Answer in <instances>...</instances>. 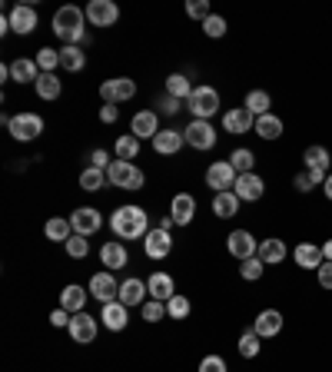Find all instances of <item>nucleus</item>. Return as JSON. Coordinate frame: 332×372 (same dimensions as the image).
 <instances>
[{"label": "nucleus", "mask_w": 332, "mask_h": 372, "mask_svg": "<svg viewBox=\"0 0 332 372\" xmlns=\"http://www.w3.org/2000/svg\"><path fill=\"white\" fill-rule=\"evenodd\" d=\"M106 170H96V166H90V170H84L80 173V186H84L86 193H96L100 186H106Z\"/></svg>", "instance_id": "obj_38"}, {"label": "nucleus", "mask_w": 332, "mask_h": 372, "mask_svg": "<svg viewBox=\"0 0 332 372\" xmlns=\"http://www.w3.org/2000/svg\"><path fill=\"white\" fill-rule=\"evenodd\" d=\"M163 316H170V313H166V303H160V299L143 303V319H146V323H160Z\"/></svg>", "instance_id": "obj_46"}, {"label": "nucleus", "mask_w": 332, "mask_h": 372, "mask_svg": "<svg viewBox=\"0 0 332 372\" xmlns=\"http://www.w3.org/2000/svg\"><path fill=\"white\" fill-rule=\"evenodd\" d=\"M253 116H266L269 114V106H273V100H269V94L266 90H249L246 94V104H243Z\"/></svg>", "instance_id": "obj_35"}, {"label": "nucleus", "mask_w": 332, "mask_h": 372, "mask_svg": "<svg viewBox=\"0 0 332 372\" xmlns=\"http://www.w3.org/2000/svg\"><path fill=\"white\" fill-rule=\"evenodd\" d=\"M64 246H66V253H70V259H84L86 253H90V243H86V236H76V233L66 239Z\"/></svg>", "instance_id": "obj_45"}, {"label": "nucleus", "mask_w": 332, "mask_h": 372, "mask_svg": "<svg viewBox=\"0 0 332 372\" xmlns=\"http://www.w3.org/2000/svg\"><path fill=\"white\" fill-rule=\"evenodd\" d=\"M84 303H86V289L80 286H66L64 293H60V309H66V313H84Z\"/></svg>", "instance_id": "obj_31"}, {"label": "nucleus", "mask_w": 332, "mask_h": 372, "mask_svg": "<svg viewBox=\"0 0 332 372\" xmlns=\"http://www.w3.org/2000/svg\"><path fill=\"white\" fill-rule=\"evenodd\" d=\"M143 249H146V256L150 259H166L173 253V239H170V233L166 229H150L146 236H143Z\"/></svg>", "instance_id": "obj_12"}, {"label": "nucleus", "mask_w": 332, "mask_h": 372, "mask_svg": "<svg viewBox=\"0 0 332 372\" xmlns=\"http://www.w3.org/2000/svg\"><path fill=\"white\" fill-rule=\"evenodd\" d=\"M90 296L100 299V303H116L120 299V283H116L110 273H96L94 279H90Z\"/></svg>", "instance_id": "obj_13"}, {"label": "nucleus", "mask_w": 332, "mask_h": 372, "mask_svg": "<svg viewBox=\"0 0 332 372\" xmlns=\"http://www.w3.org/2000/svg\"><path fill=\"white\" fill-rule=\"evenodd\" d=\"M70 336H74V343H94L96 339V319L90 313H74L70 319Z\"/></svg>", "instance_id": "obj_18"}, {"label": "nucleus", "mask_w": 332, "mask_h": 372, "mask_svg": "<svg viewBox=\"0 0 332 372\" xmlns=\"http://www.w3.org/2000/svg\"><path fill=\"white\" fill-rule=\"evenodd\" d=\"M100 259H104L106 269H124L130 256H126V246H124V243L110 239V243H104V249H100Z\"/></svg>", "instance_id": "obj_27"}, {"label": "nucleus", "mask_w": 332, "mask_h": 372, "mask_svg": "<svg viewBox=\"0 0 332 372\" xmlns=\"http://www.w3.org/2000/svg\"><path fill=\"white\" fill-rule=\"evenodd\" d=\"M303 160H306V170H323V173H329V166H332L329 150H326V146H319V144L309 146Z\"/></svg>", "instance_id": "obj_32"}, {"label": "nucleus", "mask_w": 332, "mask_h": 372, "mask_svg": "<svg viewBox=\"0 0 332 372\" xmlns=\"http://www.w3.org/2000/svg\"><path fill=\"white\" fill-rule=\"evenodd\" d=\"M163 114H176V110H180V100H173V96H166V100H163Z\"/></svg>", "instance_id": "obj_55"}, {"label": "nucleus", "mask_w": 332, "mask_h": 372, "mask_svg": "<svg viewBox=\"0 0 332 372\" xmlns=\"http://www.w3.org/2000/svg\"><path fill=\"white\" fill-rule=\"evenodd\" d=\"M183 144H186V140H183L180 130H160V134L153 136V150L163 153V156H173V153H180Z\"/></svg>", "instance_id": "obj_24"}, {"label": "nucleus", "mask_w": 332, "mask_h": 372, "mask_svg": "<svg viewBox=\"0 0 332 372\" xmlns=\"http://www.w3.org/2000/svg\"><path fill=\"white\" fill-rule=\"evenodd\" d=\"M239 196L233 190L229 193H216V196H213V213H216L219 220H229V216H236L239 213Z\"/></svg>", "instance_id": "obj_29"}, {"label": "nucleus", "mask_w": 332, "mask_h": 372, "mask_svg": "<svg viewBox=\"0 0 332 372\" xmlns=\"http://www.w3.org/2000/svg\"><path fill=\"white\" fill-rule=\"evenodd\" d=\"M116 104H106V106H100V120H104V124H116Z\"/></svg>", "instance_id": "obj_53"}, {"label": "nucleus", "mask_w": 332, "mask_h": 372, "mask_svg": "<svg viewBox=\"0 0 332 372\" xmlns=\"http://www.w3.org/2000/svg\"><path fill=\"white\" fill-rule=\"evenodd\" d=\"M7 20H10V30H17V34H34L37 30V10L30 4H17L7 14Z\"/></svg>", "instance_id": "obj_16"}, {"label": "nucleus", "mask_w": 332, "mask_h": 372, "mask_svg": "<svg viewBox=\"0 0 332 372\" xmlns=\"http://www.w3.org/2000/svg\"><path fill=\"white\" fill-rule=\"evenodd\" d=\"M146 289H150V296L160 299V303H170V299L176 296V289H173V276H166V273H153V276L146 279Z\"/></svg>", "instance_id": "obj_25"}, {"label": "nucleus", "mask_w": 332, "mask_h": 372, "mask_svg": "<svg viewBox=\"0 0 332 372\" xmlns=\"http://www.w3.org/2000/svg\"><path fill=\"white\" fill-rule=\"evenodd\" d=\"M323 256L332 263V239H326V243H323Z\"/></svg>", "instance_id": "obj_56"}, {"label": "nucleus", "mask_w": 332, "mask_h": 372, "mask_svg": "<svg viewBox=\"0 0 332 372\" xmlns=\"http://www.w3.org/2000/svg\"><path fill=\"white\" fill-rule=\"evenodd\" d=\"M226 249L236 259H253L259 253V239L249 233V229H233L226 236Z\"/></svg>", "instance_id": "obj_9"}, {"label": "nucleus", "mask_w": 332, "mask_h": 372, "mask_svg": "<svg viewBox=\"0 0 332 372\" xmlns=\"http://www.w3.org/2000/svg\"><path fill=\"white\" fill-rule=\"evenodd\" d=\"M166 313H170L173 319H186V316H190V299L176 293V296H173L170 303H166Z\"/></svg>", "instance_id": "obj_47"}, {"label": "nucleus", "mask_w": 332, "mask_h": 372, "mask_svg": "<svg viewBox=\"0 0 332 372\" xmlns=\"http://www.w3.org/2000/svg\"><path fill=\"white\" fill-rule=\"evenodd\" d=\"M263 266H266V263H263V259H259V256L243 259V266H239V276H243V279H249V283H256V279L263 276Z\"/></svg>", "instance_id": "obj_44"}, {"label": "nucleus", "mask_w": 332, "mask_h": 372, "mask_svg": "<svg viewBox=\"0 0 332 372\" xmlns=\"http://www.w3.org/2000/svg\"><path fill=\"white\" fill-rule=\"evenodd\" d=\"M203 34H206V37H213V40H219L223 34H226V20L219 17V14H209V17L203 20Z\"/></svg>", "instance_id": "obj_43"}, {"label": "nucleus", "mask_w": 332, "mask_h": 372, "mask_svg": "<svg viewBox=\"0 0 332 372\" xmlns=\"http://www.w3.org/2000/svg\"><path fill=\"white\" fill-rule=\"evenodd\" d=\"M253 124H256V116L249 114L246 106H233V110L223 114V126H226L229 134H249Z\"/></svg>", "instance_id": "obj_20"}, {"label": "nucleus", "mask_w": 332, "mask_h": 372, "mask_svg": "<svg viewBox=\"0 0 332 372\" xmlns=\"http://www.w3.org/2000/svg\"><path fill=\"white\" fill-rule=\"evenodd\" d=\"M323 190H326V196H329V200H332V173H329V176H326V183H323Z\"/></svg>", "instance_id": "obj_57"}, {"label": "nucleus", "mask_w": 332, "mask_h": 372, "mask_svg": "<svg viewBox=\"0 0 332 372\" xmlns=\"http://www.w3.org/2000/svg\"><path fill=\"white\" fill-rule=\"evenodd\" d=\"M84 17H86V10H80V7H60L57 14H54V34H57L60 40H64L66 47L70 44H80L84 40Z\"/></svg>", "instance_id": "obj_2"}, {"label": "nucleus", "mask_w": 332, "mask_h": 372, "mask_svg": "<svg viewBox=\"0 0 332 372\" xmlns=\"http://www.w3.org/2000/svg\"><path fill=\"white\" fill-rule=\"evenodd\" d=\"M100 319H104V326L110 329V333H120V329H126V306L116 299V303H106L104 306V313H100Z\"/></svg>", "instance_id": "obj_23"}, {"label": "nucleus", "mask_w": 332, "mask_h": 372, "mask_svg": "<svg viewBox=\"0 0 332 372\" xmlns=\"http://www.w3.org/2000/svg\"><path fill=\"white\" fill-rule=\"evenodd\" d=\"M293 259L299 269H319L326 263L323 246H313V243H299V246L293 249Z\"/></svg>", "instance_id": "obj_21"}, {"label": "nucleus", "mask_w": 332, "mask_h": 372, "mask_svg": "<svg viewBox=\"0 0 332 372\" xmlns=\"http://www.w3.org/2000/svg\"><path fill=\"white\" fill-rule=\"evenodd\" d=\"M10 136L14 140H20V144H27V140H37L40 134H44V120H40L37 114H17L10 116Z\"/></svg>", "instance_id": "obj_5"}, {"label": "nucleus", "mask_w": 332, "mask_h": 372, "mask_svg": "<svg viewBox=\"0 0 332 372\" xmlns=\"http://www.w3.org/2000/svg\"><path fill=\"white\" fill-rule=\"evenodd\" d=\"M100 96H104L106 104H126V100L136 96V84H133L130 76H114V80L100 84Z\"/></svg>", "instance_id": "obj_7"}, {"label": "nucleus", "mask_w": 332, "mask_h": 372, "mask_svg": "<svg viewBox=\"0 0 332 372\" xmlns=\"http://www.w3.org/2000/svg\"><path fill=\"white\" fill-rule=\"evenodd\" d=\"M186 106H190L193 120H209V116L219 110V94L213 90V86H193Z\"/></svg>", "instance_id": "obj_3"}, {"label": "nucleus", "mask_w": 332, "mask_h": 372, "mask_svg": "<svg viewBox=\"0 0 332 372\" xmlns=\"http://www.w3.org/2000/svg\"><path fill=\"white\" fill-rule=\"evenodd\" d=\"M233 193H236L243 203H256L259 196L266 193V183L259 173H243V176H236V186H233Z\"/></svg>", "instance_id": "obj_14"}, {"label": "nucleus", "mask_w": 332, "mask_h": 372, "mask_svg": "<svg viewBox=\"0 0 332 372\" xmlns=\"http://www.w3.org/2000/svg\"><path fill=\"white\" fill-rule=\"evenodd\" d=\"M136 153H140V140H136V136H120V140H116V160H136Z\"/></svg>", "instance_id": "obj_40"}, {"label": "nucleus", "mask_w": 332, "mask_h": 372, "mask_svg": "<svg viewBox=\"0 0 332 372\" xmlns=\"http://www.w3.org/2000/svg\"><path fill=\"white\" fill-rule=\"evenodd\" d=\"M146 293H150V289H146V283H143V279H126V283H120V303L126 306V309H130V306H143V299H146Z\"/></svg>", "instance_id": "obj_22"}, {"label": "nucleus", "mask_w": 332, "mask_h": 372, "mask_svg": "<svg viewBox=\"0 0 332 372\" xmlns=\"http://www.w3.org/2000/svg\"><path fill=\"white\" fill-rule=\"evenodd\" d=\"M190 94H193V84L183 74L166 76V96H173V100H190Z\"/></svg>", "instance_id": "obj_34"}, {"label": "nucleus", "mask_w": 332, "mask_h": 372, "mask_svg": "<svg viewBox=\"0 0 332 372\" xmlns=\"http://www.w3.org/2000/svg\"><path fill=\"white\" fill-rule=\"evenodd\" d=\"M34 86H37L40 100H57L60 90H64V86H60V80H57V74H40V80Z\"/></svg>", "instance_id": "obj_36"}, {"label": "nucleus", "mask_w": 332, "mask_h": 372, "mask_svg": "<svg viewBox=\"0 0 332 372\" xmlns=\"http://www.w3.org/2000/svg\"><path fill=\"white\" fill-rule=\"evenodd\" d=\"M110 226H114V233L120 239H143L146 233H150V220H146V213L140 210V206H120V210L110 216Z\"/></svg>", "instance_id": "obj_1"}, {"label": "nucleus", "mask_w": 332, "mask_h": 372, "mask_svg": "<svg viewBox=\"0 0 332 372\" xmlns=\"http://www.w3.org/2000/svg\"><path fill=\"white\" fill-rule=\"evenodd\" d=\"M116 17H120V7L114 0H90V7H86V20L94 27H114Z\"/></svg>", "instance_id": "obj_10"}, {"label": "nucleus", "mask_w": 332, "mask_h": 372, "mask_svg": "<svg viewBox=\"0 0 332 372\" xmlns=\"http://www.w3.org/2000/svg\"><path fill=\"white\" fill-rule=\"evenodd\" d=\"M44 233H47V239H54V243H66V239L74 236V226H70V220H47V226H44Z\"/></svg>", "instance_id": "obj_37"}, {"label": "nucleus", "mask_w": 332, "mask_h": 372, "mask_svg": "<svg viewBox=\"0 0 332 372\" xmlns=\"http://www.w3.org/2000/svg\"><path fill=\"white\" fill-rule=\"evenodd\" d=\"M316 276H319V286H323V289H332V263H329V259L316 269Z\"/></svg>", "instance_id": "obj_50"}, {"label": "nucleus", "mask_w": 332, "mask_h": 372, "mask_svg": "<svg viewBox=\"0 0 332 372\" xmlns=\"http://www.w3.org/2000/svg\"><path fill=\"white\" fill-rule=\"evenodd\" d=\"M183 140H186L193 150H213V146H216V130L209 126V120H193V124L183 130Z\"/></svg>", "instance_id": "obj_8"}, {"label": "nucleus", "mask_w": 332, "mask_h": 372, "mask_svg": "<svg viewBox=\"0 0 332 372\" xmlns=\"http://www.w3.org/2000/svg\"><path fill=\"white\" fill-rule=\"evenodd\" d=\"M199 372H226V363H223L219 356H206V359L199 363Z\"/></svg>", "instance_id": "obj_49"}, {"label": "nucleus", "mask_w": 332, "mask_h": 372, "mask_svg": "<svg viewBox=\"0 0 332 372\" xmlns=\"http://www.w3.org/2000/svg\"><path fill=\"white\" fill-rule=\"evenodd\" d=\"M239 356H243V359H256L259 356V336L253 333V329L239 336Z\"/></svg>", "instance_id": "obj_42"}, {"label": "nucleus", "mask_w": 332, "mask_h": 372, "mask_svg": "<svg viewBox=\"0 0 332 372\" xmlns=\"http://www.w3.org/2000/svg\"><path fill=\"white\" fill-rule=\"evenodd\" d=\"M256 256L263 259L266 266H276V263H283V259H286V243H283V239H276V236L263 239V243H259Z\"/></svg>", "instance_id": "obj_28"}, {"label": "nucleus", "mask_w": 332, "mask_h": 372, "mask_svg": "<svg viewBox=\"0 0 332 372\" xmlns=\"http://www.w3.org/2000/svg\"><path fill=\"white\" fill-rule=\"evenodd\" d=\"M329 156H332V150H329Z\"/></svg>", "instance_id": "obj_59"}, {"label": "nucleus", "mask_w": 332, "mask_h": 372, "mask_svg": "<svg viewBox=\"0 0 332 372\" xmlns=\"http://www.w3.org/2000/svg\"><path fill=\"white\" fill-rule=\"evenodd\" d=\"M10 80H17V84H37L40 80V67L37 60H14L10 64Z\"/></svg>", "instance_id": "obj_26"}, {"label": "nucleus", "mask_w": 332, "mask_h": 372, "mask_svg": "<svg viewBox=\"0 0 332 372\" xmlns=\"http://www.w3.org/2000/svg\"><path fill=\"white\" fill-rule=\"evenodd\" d=\"M170 226H173V216H163V220H160V229H166V233H170Z\"/></svg>", "instance_id": "obj_58"}, {"label": "nucleus", "mask_w": 332, "mask_h": 372, "mask_svg": "<svg viewBox=\"0 0 332 372\" xmlns=\"http://www.w3.org/2000/svg\"><path fill=\"white\" fill-rule=\"evenodd\" d=\"M106 180H110V186H120V190H140L143 173L126 160H114L106 166Z\"/></svg>", "instance_id": "obj_4"}, {"label": "nucleus", "mask_w": 332, "mask_h": 372, "mask_svg": "<svg viewBox=\"0 0 332 372\" xmlns=\"http://www.w3.org/2000/svg\"><path fill=\"white\" fill-rule=\"evenodd\" d=\"M37 67H40V74H54L60 67V50H50V47L37 50Z\"/></svg>", "instance_id": "obj_41"}, {"label": "nucleus", "mask_w": 332, "mask_h": 372, "mask_svg": "<svg viewBox=\"0 0 332 372\" xmlns=\"http://www.w3.org/2000/svg\"><path fill=\"white\" fill-rule=\"evenodd\" d=\"M70 319H74V316L66 313V309H54V313H50V323L57 326V329H64V326H70Z\"/></svg>", "instance_id": "obj_51"}, {"label": "nucleus", "mask_w": 332, "mask_h": 372, "mask_svg": "<svg viewBox=\"0 0 332 372\" xmlns=\"http://www.w3.org/2000/svg\"><path fill=\"white\" fill-rule=\"evenodd\" d=\"M229 163H233V170H236L239 176H243V173H253V166H256V156H253V150H246V146H239V150H233Z\"/></svg>", "instance_id": "obj_39"}, {"label": "nucleus", "mask_w": 332, "mask_h": 372, "mask_svg": "<svg viewBox=\"0 0 332 372\" xmlns=\"http://www.w3.org/2000/svg\"><path fill=\"white\" fill-rule=\"evenodd\" d=\"M253 130H256L263 140H279L283 136V120L276 114H266V116H256V124H253Z\"/></svg>", "instance_id": "obj_30"}, {"label": "nucleus", "mask_w": 332, "mask_h": 372, "mask_svg": "<svg viewBox=\"0 0 332 372\" xmlns=\"http://www.w3.org/2000/svg\"><path fill=\"white\" fill-rule=\"evenodd\" d=\"M253 333H256L259 339L279 336L283 333V313H279V309H263V313L256 316V323H253Z\"/></svg>", "instance_id": "obj_15"}, {"label": "nucleus", "mask_w": 332, "mask_h": 372, "mask_svg": "<svg viewBox=\"0 0 332 372\" xmlns=\"http://www.w3.org/2000/svg\"><path fill=\"white\" fill-rule=\"evenodd\" d=\"M60 67L70 70V74H76V70H84V67H86V54H84L80 47H74V44H70V47L60 50Z\"/></svg>", "instance_id": "obj_33"}, {"label": "nucleus", "mask_w": 332, "mask_h": 372, "mask_svg": "<svg viewBox=\"0 0 332 372\" xmlns=\"http://www.w3.org/2000/svg\"><path fill=\"white\" fill-rule=\"evenodd\" d=\"M313 186H316V183H313V176H309V170H303L299 176H296V190H299V193H309Z\"/></svg>", "instance_id": "obj_52"}, {"label": "nucleus", "mask_w": 332, "mask_h": 372, "mask_svg": "<svg viewBox=\"0 0 332 372\" xmlns=\"http://www.w3.org/2000/svg\"><path fill=\"white\" fill-rule=\"evenodd\" d=\"M100 210H94V206H80V210H74V216H70V226H74L76 236H94V233H100Z\"/></svg>", "instance_id": "obj_11"}, {"label": "nucleus", "mask_w": 332, "mask_h": 372, "mask_svg": "<svg viewBox=\"0 0 332 372\" xmlns=\"http://www.w3.org/2000/svg\"><path fill=\"white\" fill-rule=\"evenodd\" d=\"M170 216L176 226H190L193 216H196V200H193L190 193H176L173 196V206H170Z\"/></svg>", "instance_id": "obj_19"}, {"label": "nucleus", "mask_w": 332, "mask_h": 372, "mask_svg": "<svg viewBox=\"0 0 332 372\" xmlns=\"http://www.w3.org/2000/svg\"><path fill=\"white\" fill-rule=\"evenodd\" d=\"M186 14L196 17V20H206L209 17V0H190V4H186Z\"/></svg>", "instance_id": "obj_48"}, {"label": "nucleus", "mask_w": 332, "mask_h": 372, "mask_svg": "<svg viewBox=\"0 0 332 372\" xmlns=\"http://www.w3.org/2000/svg\"><path fill=\"white\" fill-rule=\"evenodd\" d=\"M90 160H94L96 170H106V166L114 163V160H106V153H104V150H94V156H90Z\"/></svg>", "instance_id": "obj_54"}, {"label": "nucleus", "mask_w": 332, "mask_h": 372, "mask_svg": "<svg viewBox=\"0 0 332 372\" xmlns=\"http://www.w3.org/2000/svg\"><path fill=\"white\" fill-rule=\"evenodd\" d=\"M130 134L136 136V140H153V136L160 134V116L153 114V110H140V114L133 116Z\"/></svg>", "instance_id": "obj_17"}, {"label": "nucleus", "mask_w": 332, "mask_h": 372, "mask_svg": "<svg viewBox=\"0 0 332 372\" xmlns=\"http://www.w3.org/2000/svg\"><path fill=\"white\" fill-rule=\"evenodd\" d=\"M236 176H239V173L233 170V163H229V160H216L206 170V186H209V190H216V193H229L233 186H236Z\"/></svg>", "instance_id": "obj_6"}]
</instances>
